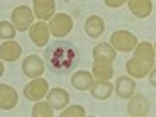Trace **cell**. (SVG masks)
Wrapping results in <instances>:
<instances>
[{"mask_svg":"<svg viewBox=\"0 0 156 117\" xmlns=\"http://www.w3.org/2000/svg\"><path fill=\"white\" fill-rule=\"evenodd\" d=\"M44 58H46L48 66H49V70L53 73L66 75L73 68H76L78 59H80V53H78V48L73 43L55 41V43H51L48 46Z\"/></svg>","mask_w":156,"mask_h":117,"instance_id":"obj_1","label":"cell"},{"mask_svg":"<svg viewBox=\"0 0 156 117\" xmlns=\"http://www.w3.org/2000/svg\"><path fill=\"white\" fill-rule=\"evenodd\" d=\"M110 44H112L117 51L129 53V51L136 49L137 37L129 31H115L112 36H110Z\"/></svg>","mask_w":156,"mask_h":117,"instance_id":"obj_2","label":"cell"},{"mask_svg":"<svg viewBox=\"0 0 156 117\" xmlns=\"http://www.w3.org/2000/svg\"><path fill=\"white\" fill-rule=\"evenodd\" d=\"M24 97L29 102H39L41 98L48 97V80L44 78H32L24 88Z\"/></svg>","mask_w":156,"mask_h":117,"instance_id":"obj_3","label":"cell"},{"mask_svg":"<svg viewBox=\"0 0 156 117\" xmlns=\"http://www.w3.org/2000/svg\"><path fill=\"white\" fill-rule=\"evenodd\" d=\"M49 29L55 37H65L73 29V19L68 14H56L49 22Z\"/></svg>","mask_w":156,"mask_h":117,"instance_id":"obj_4","label":"cell"},{"mask_svg":"<svg viewBox=\"0 0 156 117\" xmlns=\"http://www.w3.org/2000/svg\"><path fill=\"white\" fill-rule=\"evenodd\" d=\"M34 16H36V14L29 7L20 5V7H16V9H14V12H12V24L16 26L17 31L24 32V31H27V29H31Z\"/></svg>","mask_w":156,"mask_h":117,"instance_id":"obj_5","label":"cell"},{"mask_svg":"<svg viewBox=\"0 0 156 117\" xmlns=\"http://www.w3.org/2000/svg\"><path fill=\"white\" fill-rule=\"evenodd\" d=\"M151 110V104L149 100L143 95V92H137L133 97L129 98V105H127V114L133 117H144Z\"/></svg>","mask_w":156,"mask_h":117,"instance_id":"obj_6","label":"cell"},{"mask_svg":"<svg viewBox=\"0 0 156 117\" xmlns=\"http://www.w3.org/2000/svg\"><path fill=\"white\" fill-rule=\"evenodd\" d=\"M154 66V63L144 61V59L139 58H131L127 63H126V70H127V75L133 78H144L146 75L151 71V68Z\"/></svg>","mask_w":156,"mask_h":117,"instance_id":"obj_7","label":"cell"},{"mask_svg":"<svg viewBox=\"0 0 156 117\" xmlns=\"http://www.w3.org/2000/svg\"><path fill=\"white\" fill-rule=\"evenodd\" d=\"M49 34H51V29L49 26H48L46 22H36L31 26V29H29V37H31V41L36 44L37 48H43L48 44V39H49Z\"/></svg>","mask_w":156,"mask_h":117,"instance_id":"obj_8","label":"cell"},{"mask_svg":"<svg viewBox=\"0 0 156 117\" xmlns=\"http://www.w3.org/2000/svg\"><path fill=\"white\" fill-rule=\"evenodd\" d=\"M22 71L29 78H37L44 73V63L37 55H31L22 61Z\"/></svg>","mask_w":156,"mask_h":117,"instance_id":"obj_9","label":"cell"},{"mask_svg":"<svg viewBox=\"0 0 156 117\" xmlns=\"http://www.w3.org/2000/svg\"><path fill=\"white\" fill-rule=\"evenodd\" d=\"M136 92V82H134L133 76L129 75H122V76L117 78L115 82V94L117 97L121 98H131Z\"/></svg>","mask_w":156,"mask_h":117,"instance_id":"obj_10","label":"cell"},{"mask_svg":"<svg viewBox=\"0 0 156 117\" xmlns=\"http://www.w3.org/2000/svg\"><path fill=\"white\" fill-rule=\"evenodd\" d=\"M19 97H17L16 88H12L10 85L2 83L0 85V109L2 110H10L17 105Z\"/></svg>","mask_w":156,"mask_h":117,"instance_id":"obj_11","label":"cell"},{"mask_svg":"<svg viewBox=\"0 0 156 117\" xmlns=\"http://www.w3.org/2000/svg\"><path fill=\"white\" fill-rule=\"evenodd\" d=\"M34 5V14L37 19L48 20L55 17V0H32Z\"/></svg>","mask_w":156,"mask_h":117,"instance_id":"obj_12","label":"cell"},{"mask_svg":"<svg viewBox=\"0 0 156 117\" xmlns=\"http://www.w3.org/2000/svg\"><path fill=\"white\" fill-rule=\"evenodd\" d=\"M115 48L109 43H100L94 48V59L100 63H112L115 59Z\"/></svg>","mask_w":156,"mask_h":117,"instance_id":"obj_13","label":"cell"},{"mask_svg":"<svg viewBox=\"0 0 156 117\" xmlns=\"http://www.w3.org/2000/svg\"><path fill=\"white\" fill-rule=\"evenodd\" d=\"M20 53H22V49H20V44L16 43V41H4L2 43V46H0V58H2V61H16V59L20 58Z\"/></svg>","mask_w":156,"mask_h":117,"instance_id":"obj_14","label":"cell"},{"mask_svg":"<svg viewBox=\"0 0 156 117\" xmlns=\"http://www.w3.org/2000/svg\"><path fill=\"white\" fill-rule=\"evenodd\" d=\"M104 31H105V22H104V19L98 16H90L88 19L85 20V32L87 36H90V37H100L102 34H104Z\"/></svg>","mask_w":156,"mask_h":117,"instance_id":"obj_15","label":"cell"},{"mask_svg":"<svg viewBox=\"0 0 156 117\" xmlns=\"http://www.w3.org/2000/svg\"><path fill=\"white\" fill-rule=\"evenodd\" d=\"M129 2V10L131 14L139 19H146L153 12V4L151 0H127Z\"/></svg>","mask_w":156,"mask_h":117,"instance_id":"obj_16","label":"cell"},{"mask_svg":"<svg viewBox=\"0 0 156 117\" xmlns=\"http://www.w3.org/2000/svg\"><path fill=\"white\" fill-rule=\"evenodd\" d=\"M48 102L53 105V109H65L70 102V95L65 88H53L48 94Z\"/></svg>","mask_w":156,"mask_h":117,"instance_id":"obj_17","label":"cell"},{"mask_svg":"<svg viewBox=\"0 0 156 117\" xmlns=\"http://www.w3.org/2000/svg\"><path fill=\"white\" fill-rule=\"evenodd\" d=\"M71 85L76 90H88L94 85V73H88L85 70H80L71 76Z\"/></svg>","mask_w":156,"mask_h":117,"instance_id":"obj_18","label":"cell"},{"mask_svg":"<svg viewBox=\"0 0 156 117\" xmlns=\"http://www.w3.org/2000/svg\"><path fill=\"white\" fill-rule=\"evenodd\" d=\"M90 92H92V95H94L95 98H98V100H107V98L112 95V92H114V85L109 83V82H102V80H98V82H94Z\"/></svg>","mask_w":156,"mask_h":117,"instance_id":"obj_19","label":"cell"},{"mask_svg":"<svg viewBox=\"0 0 156 117\" xmlns=\"http://www.w3.org/2000/svg\"><path fill=\"white\" fill-rule=\"evenodd\" d=\"M92 73L97 80H102V82H109L110 78L114 76V68L110 66V63H100L95 61L94 68H92Z\"/></svg>","mask_w":156,"mask_h":117,"instance_id":"obj_20","label":"cell"},{"mask_svg":"<svg viewBox=\"0 0 156 117\" xmlns=\"http://www.w3.org/2000/svg\"><path fill=\"white\" fill-rule=\"evenodd\" d=\"M154 55H156V49L149 43H141L134 49V56L136 58L144 59V61H149V63H154Z\"/></svg>","mask_w":156,"mask_h":117,"instance_id":"obj_21","label":"cell"},{"mask_svg":"<svg viewBox=\"0 0 156 117\" xmlns=\"http://www.w3.org/2000/svg\"><path fill=\"white\" fill-rule=\"evenodd\" d=\"M53 114H55V109L49 102L39 100L32 109V117H53Z\"/></svg>","mask_w":156,"mask_h":117,"instance_id":"obj_22","label":"cell"},{"mask_svg":"<svg viewBox=\"0 0 156 117\" xmlns=\"http://www.w3.org/2000/svg\"><path fill=\"white\" fill-rule=\"evenodd\" d=\"M16 26L9 24L7 20H2L0 22V37L2 39H14L16 37Z\"/></svg>","mask_w":156,"mask_h":117,"instance_id":"obj_23","label":"cell"},{"mask_svg":"<svg viewBox=\"0 0 156 117\" xmlns=\"http://www.w3.org/2000/svg\"><path fill=\"white\" fill-rule=\"evenodd\" d=\"M61 117H85V109L82 105H71L63 110Z\"/></svg>","mask_w":156,"mask_h":117,"instance_id":"obj_24","label":"cell"},{"mask_svg":"<svg viewBox=\"0 0 156 117\" xmlns=\"http://www.w3.org/2000/svg\"><path fill=\"white\" fill-rule=\"evenodd\" d=\"M127 0H104V4L107 5V7L110 9H115V7H121V5H124Z\"/></svg>","mask_w":156,"mask_h":117,"instance_id":"obj_25","label":"cell"},{"mask_svg":"<svg viewBox=\"0 0 156 117\" xmlns=\"http://www.w3.org/2000/svg\"><path fill=\"white\" fill-rule=\"evenodd\" d=\"M149 82H151V85L156 88V66H153L151 73H149Z\"/></svg>","mask_w":156,"mask_h":117,"instance_id":"obj_26","label":"cell"},{"mask_svg":"<svg viewBox=\"0 0 156 117\" xmlns=\"http://www.w3.org/2000/svg\"><path fill=\"white\" fill-rule=\"evenodd\" d=\"M154 49H156V44H154Z\"/></svg>","mask_w":156,"mask_h":117,"instance_id":"obj_27","label":"cell"}]
</instances>
